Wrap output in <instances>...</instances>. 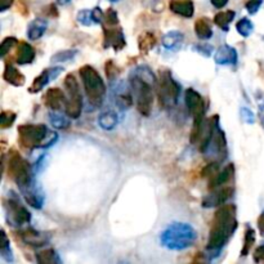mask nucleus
Masks as SVG:
<instances>
[{"label":"nucleus","instance_id":"f257e3e1","mask_svg":"<svg viewBox=\"0 0 264 264\" xmlns=\"http://www.w3.org/2000/svg\"><path fill=\"white\" fill-rule=\"evenodd\" d=\"M239 227L237 208L233 204L222 205L214 214L208 240V251L219 253L226 246Z\"/></svg>","mask_w":264,"mask_h":264},{"label":"nucleus","instance_id":"7c9ffc66","mask_svg":"<svg viewBox=\"0 0 264 264\" xmlns=\"http://www.w3.org/2000/svg\"><path fill=\"white\" fill-rule=\"evenodd\" d=\"M49 121H50V124H52L53 128L56 129H67L70 126V120L66 118V116H63L62 114H59L58 111H52L49 112Z\"/></svg>","mask_w":264,"mask_h":264},{"label":"nucleus","instance_id":"de8ad7c7","mask_svg":"<svg viewBox=\"0 0 264 264\" xmlns=\"http://www.w3.org/2000/svg\"><path fill=\"white\" fill-rule=\"evenodd\" d=\"M14 0H0V12H5L13 5Z\"/></svg>","mask_w":264,"mask_h":264},{"label":"nucleus","instance_id":"72a5a7b5","mask_svg":"<svg viewBox=\"0 0 264 264\" xmlns=\"http://www.w3.org/2000/svg\"><path fill=\"white\" fill-rule=\"evenodd\" d=\"M237 32L242 36V38H249L254 31V24L249 18L243 17L236 24Z\"/></svg>","mask_w":264,"mask_h":264},{"label":"nucleus","instance_id":"6e6552de","mask_svg":"<svg viewBox=\"0 0 264 264\" xmlns=\"http://www.w3.org/2000/svg\"><path fill=\"white\" fill-rule=\"evenodd\" d=\"M63 84L67 92V101L65 106L66 115L71 119H77L83 111V96H81L79 83L72 73H69Z\"/></svg>","mask_w":264,"mask_h":264},{"label":"nucleus","instance_id":"8fccbe9b","mask_svg":"<svg viewBox=\"0 0 264 264\" xmlns=\"http://www.w3.org/2000/svg\"><path fill=\"white\" fill-rule=\"evenodd\" d=\"M228 1H230V0H210V3L213 4V7L218 8V9L226 7L227 4H228Z\"/></svg>","mask_w":264,"mask_h":264},{"label":"nucleus","instance_id":"a211bd4d","mask_svg":"<svg viewBox=\"0 0 264 264\" xmlns=\"http://www.w3.org/2000/svg\"><path fill=\"white\" fill-rule=\"evenodd\" d=\"M66 101L67 97L58 88H50L44 96V102H46L47 107L52 111H59L61 108L66 106Z\"/></svg>","mask_w":264,"mask_h":264},{"label":"nucleus","instance_id":"a878e982","mask_svg":"<svg viewBox=\"0 0 264 264\" xmlns=\"http://www.w3.org/2000/svg\"><path fill=\"white\" fill-rule=\"evenodd\" d=\"M195 32L198 39L201 40H209L213 36V28L210 26L208 18L201 17L195 22Z\"/></svg>","mask_w":264,"mask_h":264},{"label":"nucleus","instance_id":"9d476101","mask_svg":"<svg viewBox=\"0 0 264 264\" xmlns=\"http://www.w3.org/2000/svg\"><path fill=\"white\" fill-rule=\"evenodd\" d=\"M213 119H214V129H213L212 141H210L208 151L210 148L214 149V155L218 157L219 163H222L227 157V153H228V151H227V138L224 132H223L220 125H219V116L214 115Z\"/></svg>","mask_w":264,"mask_h":264},{"label":"nucleus","instance_id":"37998d69","mask_svg":"<svg viewBox=\"0 0 264 264\" xmlns=\"http://www.w3.org/2000/svg\"><path fill=\"white\" fill-rule=\"evenodd\" d=\"M240 116L241 120L245 122H249V124H253L255 121V118H254V114L250 111V108L242 107L240 111Z\"/></svg>","mask_w":264,"mask_h":264},{"label":"nucleus","instance_id":"f3484780","mask_svg":"<svg viewBox=\"0 0 264 264\" xmlns=\"http://www.w3.org/2000/svg\"><path fill=\"white\" fill-rule=\"evenodd\" d=\"M22 242L26 245H30L32 247H42L49 242V237L46 233L39 232V231L34 230V228H26L20 232Z\"/></svg>","mask_w":264,"mask_h":264},{"label":"nucleus","instance_id":"9b49d317","mask_svg":"<svg viewBox=\"0 0 264 264\" xmlns=\"http://www.w3.org/2000/svg\"><path fill=\"white\" fill-rule=\"evenodd\" d=\"M184 102L187 106L188 111L192 115L193 120H201L205 119L206 103L202 96L195 91L193 88H188L184 93Z\"/></svg>","mask_w":264,"mask_h":264},{"label":"nucleus","instance_id":"3c124183","mask_svg":"<svg viewBox=\"0 0 264 264\" xmlns=\"http://www.w3.org/2000/svg\"><path fill=\"white\" fill-rule=\"evenodd\" d=\"M70 1H71V0H57V3H58L59 5H67V4H70Z\"/></svg>","mask_w":264,"mask_h":264},{"label":"nucleus","instance_id":"412c9836","mask_svg":"<svg viewBox=\"0 0 264 264\" xmlns=\"http://www.w3.org/2000/svg\"><path fill=\"white\" fill-rule=\"evenodd\" d=\"M184 35L179 30H171L167 32L161 39L163 47L168 50H179L181 47L183 46Z\"/></svg>","mask_w":264,"mask_h":264},{"label":"nucleus","instance_id":"39448f33","mask_svg":"<svg viewBox=\"0 0 264 264\" xmlns=\"http://www.w3.org/2000/svg\"><path fill=\"white\" fill-rule=\"evenodd\" d=\"M84 92L93 106L99 107L106 98V84L97 70L91 65H85L79 70Z\"/></svg>","mask_w":264,"mask_h":264},{"label":"nucleus","instance_id":"20e7f679","mask_svg":"<svg viewBox=\"0 0 264 264\" xmlns=\"http://www.w3.org/2000/svg\"><path fill=\"white\" fill-rule=\"evenodd\" d=\"M20 144L24 148L46 149L58 141V134L44 124H24L18 126Z\"/></svg>","mask_w":264,"mask_h":264},{"label":"nucleus","instance_id":"aec40b11","mask_svg":"<svg viewBox=\"0 0 264 264\" xmlns=\"http://www.w3.org/2000/svg\"><path fill=\"white\" fill-rule=\"evenodd\" d=\"M233 175H235V167H233V164H230L223 170H219V173L216 174V177L209 181V190L213 191V190H216L223 184L228 183L230 181H232Z\"/></svg>","mask_w":264,"mask_h":264},{"label":"nucleus","instance_id":"0eeeda50","mask_svg":"<svg viewBox=\"0 0 264 264\" xmlns=\"http://www.w3.org/2000/svg\"><path fill=\"white\" fill-rule=\"evenodd\" d=\"M8 174L16 182L20 190L35 182L32 165L14 149H12L8 160Z\"/></svg>","mask_w":264,"mask_h":264},{"label":"nucleus","instance_id":"b1692460","mask_svg":"<svg viewBox=\"0 0 264 264\" xmlns=\"http://www.w3.org/2000/svg\"><path fill=\"white\" fill-rule=\"evenodd\" d=\"M48 28V22L44 18H35L34 21L30 22L27 28V38L30 40H39L43 35L46 34Z\"/></svg>","mask_w":264,"mask_h":264},{"label":"nucleus","instance_id":"a18cd8bd","mask_svg":"<svg viewBox=\"0 0 264 264\" xmlns=\"http://www.w3.org/2000/svg\"><path fill=\"white\" fill-rule=\"evenodd\" d=\"M193 48H195V50H197V52L200 53V54H202L204 57H209L213 52L212 46H209V44H196Z\"/></svg>","mask_w":264,"mask_h":264},{"label":"nucleus","instance_id":"393cba45","mask_svg":"<svg viewBox=\"0 0 264 264\" xmlns=\"http://www.w3.org/2000/svg\"><path fill=\"white\" fill-rule=\"evenodd\" d=\"M115 102L116 106H118L120 110L125 111L128 108H130L134 103V97H133L132 89L130 91H125V88L121 91H118L115 94Z\"/></svg>","mask_w":264,"mask_h":264},{"label":"nucleus","instance_id":"7ed1b4c3","mask_svg":"<svg viewBox=\"0 0 264 264\" xmlns=\"http://www.w3.org/2000/svg\"><path fill=\"white\" fill-rule=\"evenodd\" d=\"M197 241V231L188 223H171L161 232L160 242L164 247L173 251L190 249Z\"/></svg>","mask_w":264,"mask_h":264},{"label":"nucleus","instance_id":"4c0bfd02","mask_svg":"<svg viewBox=\"0 0 264 264\" xmlns=\"http://www.w3.org/2000/svg\"><path fill=\"white\" fill-rule=\"evenodd\" d=\"M104 24L107 27H115L119 24L118 12L114 8H108L106 13H104Z\"/></svg>","mask_w":264,"mask_h":264},{"label":"nucleus","instance_id":"6ab92c4d","mask_svg":"<svg viewBox=\"0 0 264 264\" xmlns=\"http://www.w3.org/2000/svg\"><path fill=\"white\" fill-rule=\"evenodd\" d=\"M169 8L174 14L183 18L193 17L195 13V5L192 0H170Z\"/></svg>","mask_w":264,"mask_h":264},{"label":"nucleus","instance_id":"4468645a","mask_svg":"<svg viewBox=\"0 0 264 264\" xmlns=\"http://www.w3.org/2000/svg\"><path fill=\"white\" fill-rule=\"evenodd\" d=\"M63 72L62 67H50V69L44 70L39 76H36V79L34 80L32 85L28 89V93H39L42 91L43 88H46L50 81L56 80L57 77Z\"/></svg>","mask_w":264,"mask_h":264},{"label":"nucleus","instance_id":"c756f323","mask_svg":"<svg viewBox=\"0 0 264 264\" xmlns=\"http://www.w3.org/2000/svg\"><path fill=\"white\" fill-rule=\"evenodd\" d=\"M36 262L40 264H54L61 263V259L54 249H44L36 253Z\"/></svg>","mask_w":264,"mask_h":264},{"label":"nucleus","instance_id":"e433bc0d","mask_svg":"<svg viewBox=\"0 0 264 264\" xmlns=\"http://www.w3.org/2000/svg\"><path fill=\"white\" fill-rule=\"evenodd\" d=\"M17 115L12 111H1L0 115V128L1 129H8L11 128L16 121Z\"/></svg>","mask_w":264,"mask_h":264},{"label":"nucleus","instance_id":"1a4fd4ad","mask_svg":"<svg viewBox=\"0 0 264 264\" xmlns=\"http://www.w3.org/2000/svg\"><path fill=\"white\" fill-rule=\"evenodd\" d=\"M4 206H5V212H7L8 222L11 226L22 227L31 220V213L22 205L14 193L9 195V198L5 201Z\"/></svg>","mask_w":264,"mask_h":264},{"label":"nucleus","instance_id":"864d4df0","mask_svg":"<svg viewBox=\"0 0 264 264\" xmlns=\"http://www.w3.org/2000/svg\"><path fill=\"white\" fill-rule=\"evenodd\" d=\"M110 1H112V3H118V1H120V0H110Z\"/></svg>","mask_w":264,"mask_h":264},{"label":"nucleus","instance_id":"58836bf2","mask_svg":"<svg viewBox=\"0 0 264 264\" xmlns=\"http://www.w3.org/2000/svg\"><path fill=\"white\" fill-rule=\"evenodd\" d=\"M218 173H219V163H216V161L209 163L208 165L202 169V177L208 178L209 181L216 177Z\"/></svg>","mask_w":264,"mask_h":264},{"label":"nucleus","instance_id":"dca6fc26","mask_svg":"<svg viewBox=\"0 0 264 264\" xmlns=\"http://www.w3.org/2000/svg\"><path fill=\"white\" fill-rule=\"evenodd\" d=\"M214 61L219 66H236L237 61H239V54L237 50L233 47L224 44L216 50Z\"/></svg>","mask_w":264,"mask_h":264},{"label":"nucleus","instance_id":"ea45409f","mask_svg":"<svg viewBox=\"0 0 264 264\" xmlns=\"http://www.w3.org/2000/svg\"><path fill=\"white\" fill-rule=\"evenodd\" d=\"M76 20L83 26H92L94 24L93 17H92V11H89V9H83V11L79 12L76 16Z\"/></svg>","mask_w":264,"mask_h":264},{"label":"nucleus","instance_id":"a19ab883","mask_svg":"<svg viewBox=\"0 0 264 264\" xmlns=\"http://www.w3.org/2000/svg\"><path fill=\"white\" fill-rule=\"evenodd\" d=\"M104 72H106V76H107V79H110V80H112V79H115V77L118 76L119 70L115 63H114V61H107V62H106Z\"/></svg>","mask_w":264,"mask_h":264},{"label":"nucleus","instance_id":"ddd939ff","mask_svg":"<svg viewBox=\"0 0 264 264\" xmlns=\"http://www.w3.org/2000/svg\"><path fill=\"white\" fill-rule=\"evenodd\" d=\"M125 35L120 27H103V47L112 48L115 50H121L125 48Z\"/></svg>","mask_w":264,"mask_h":264},{"label":"nucleus","instance_id":"603ef678","mask_svg":"<svg viewBox=\"0 0 264 264\" xmlns=\"http://www.w3.org/2000/svg\"><path fill=\"white\" fill-rule=\"evenodd\" d=\"M261 116L262 119H264V103L261 106Z\"/></svg>","mask_w":264,"mask_h":264},{"label":"nucleus","instance_id":"423d86ee","mask_svg":"<svg viewBox=\"0 0 264 264\" xmlns=\"http://www.w3.org/2000/svg\"><path fill=\"white\" fill-rule=\"evenodd\" d=\"M156 93L163 108H174L181 96V85L175 81L169 70H161L156 84Z\"/></svg>","mask_w":264,"mask_h":264},{"label":"nucleus","instance_id":"cd10ccee","mask_svg":"<svg viewBox=\"0 0 264 264\" xmlns=\"http://www.w3.org/2000/svg\"><path fill=\"white\" fill-rule=\"evenodd\" d=\"M236 13L233 11H226V12H219L214 16V24L218 26L223 31H228L230 30V24L235 20Z\"/></svg>","mask_w":264,"mask_h":264},{"label":"nucleus","instance_id":"c85d7f7f","mask_svg":"<svg viewBox=\"0 0 264 264\" xmlns=\"http://www.w3.org/2000/svg\"><path fill=\"white\" fill-rule=\"evenodd\" d=\"M156 46V36L152 34V32H144L139 36L138 39V48L141 50V53L143 54H147L149 50H152Z\"/></svg>","mask_w":264,"mask_h":264},{"label":"nucleus","instance_id":"bb28decb","mask_svg":"<svg viewBox=\"0 0 264 264\" xmlns=\"http://www.w3.org/2000/svg\"><path fill=\"white\" fill-rule=\"evenodd\" d=\"M119 122V118L116 115V112L114 111H104L102 112L99 118H98V124L101 126L103 130H114L116 125H118Z\"/></svg>","mask_w":264,"mask_h":264},{"label":"nucleus","instance_id":"79ce46f5","mask_svg":"<svg viewBox=\"0 0 264 264\" xmlns=\"http://www.w3.org/2000/svg\"><path fill=\"white\" fill-rule=\"evenodd\" d=\"M262 4H263V0H249L245 4V8H246V11L250 14H255L261 9Z\"/></svg>","mask_w":264,"mask_h":264},{"label":"nucleus","instance_id":"f8f14e48","mask_svg":"<svg viewBox=\"0 0 264 264\" xmlns=\"http://www.w3.org/2000/svg\"><path fill=\"white\" fill-rule=\"evenodd\" d=\"M235 195V188L233 187H224L219 188V190H213L209 195H206L202 200V206L206 209L216 208V206H222L230 201L231 198Z\"/></svg>","mask_w":264,"mask_h":264},{"label":"nucleus","instance_id":"f03ea898","mask_svg":"<svg viewBox=\"0 0 264 264\" xmlns=\"http://www.w3.org/2000/svg\"><path fill=\"white\" fill-rule=\"evenodd\" d=\"M156 84L157 79L155 73L146 66L137 67L129 77V85L134 97L136 107L143 116H149L152 112Z\"/></svg>","mask_w":264,"mask_h":264},{"label":"nucleus","instance_id":"c03bdc74","mask_svg":"<svg viewBox=\"0 0 264 264\" xmlns=\"http://www.w3.org/2000/svg\"><path fill=\"white\" fill-rule=\"evenodd\" d=\"M92 17H93V22L96 24L104 22V13L99 7H96L94 9H92Z\"/></svg>","mask_w":264,"mask_h":264},{"label":"nucleus","instance_id":"09e8293b","mask_svg":"<svg viewBox=\"0 0 264 264\" xmlns=\"http://www.w3.org/2000/svg\"><path fill=\"white\" fill-rule=\"evenodd\" d=\"M258 230H259V233H261L262 236H264V212L262 213L259 218H258Z\"/></svg>","mask_w":264,"mask_h":264},{"label":"nucleus","instance_id":"473e14b6","mask_svg":"<svg viewBox=\"0 0 264 264\" xmlns=\"http://www.w3.org/2000/svg\"><path fill=\"white\" fill-rule=\"evenodd\" d=\"M254 243H255V232H254V230L250 226H246L245 236H243L242 249H241V257H246L249 251L251 250Z\"/></svg>","mask_w":264,"mask_h":264},{"label":"nucleus","instance_id":"49530a36","mask_svg":"<svg viewBox=\"0 0 264 264\" xmlns=\"http://www.w3.org/2000/svg\"><path fill=\"white\" fill-rule=\"evenodd\" d=\"M254 262L255 263H261V262H264V242L262 245L255 249L254 251Z\"/></svg>","mask_w":264,"mask_h":264},{"label":"nucleus","instance_id":"2f4dec72","mask_svg":"<svg viewBox=\"0 0 264 264\" xmlns=\"http://www.w3.org/2000/svg\"><path fill=\"white\" fill-rule=\"evenodd\" d=\"M0 254L4 261L11 263L13 262V253H12L11 243H9V239H8L7 233L1 230V242H0Z\"/></svg>","mask_w":264,"mask_h":264},{"label":"nucleus","instance_id":"c9c22d12","mask_svg":"<svg viewBox=\"0 0 264 264\" xmlns=\"http://www.w3.org/2000/svg\"><path fill=\"white\" fill-rule=\"evenodd\" d=\"M18 43L20 42H18L17 38H14V36H8V38L4 39L3 43H1V46H0V57L4 58V57L7 56L8 53L11 52L14 47L17 46Z\"/></svg>","mask_w":264,"mask_h":264},{"label":"nucleus","instance_id":"5701e85b","mask_svg":"<svg viewBox=\"0 0 264 264\" xmlns=\"http://www.w3.org/2000/svg\"><path fill=\"white\" fill-rule=\"evenodd\" d=\"M3 79L7 81L8 84L13 85V87H22V85H24V83H26V77H24V73L14 66L9 65V63L5 65V69H4L3 72Z\"/></svg>","mask_w":264,"mask_h":264},{"label":"nucleus","instance_id":"2eb2a0df","mask_svg":"<svg viewBox=\"0 0 264 264\" xmlns=\"http://www.w3.org/2000/svg\"><path fill=\"white\" fill-rule=\"evenodd\" d=\"M24 196V201L27 202L28 205L32 206L34 209H42L44 205V195H43L42 190L38 187L36 182H32L31 184H28L26 187L20 190Z\"/></svg>","mask_w":264,"mask_h":264},{"label":"nucleus","instance_id":"f704fd0d","mask_svg":"<svg viewBox=\"0 0 264 264\" xmlns=\"http://www.w3.org/2000/svg\"><path fill=\"white\" fill-rule=\"evenodd\" d=\"M77 54L76 49H66V50H59L56 54L52 56L53 63H61V62H69L71 59L75 58Z\"/></svg>","mask_w":264,"mask_h":264},{"label":"nucleus","instance_id":"4be33fe9","mask_svg":"<svg viewBox=\"0 0 264 264\" xmlns=\"http://www.w3.org/2000/svg\"><path fill=\"white\" fill-rule=\"evenodd\" d=\"M35 56H36V52H35L34 47L31 44H28L26 42L18 43V50H17V59L16 62L21 66L24 65H30V63L34 62Z\"/></svg>","mask_w":264,"mask_h":264}]
</instances>
